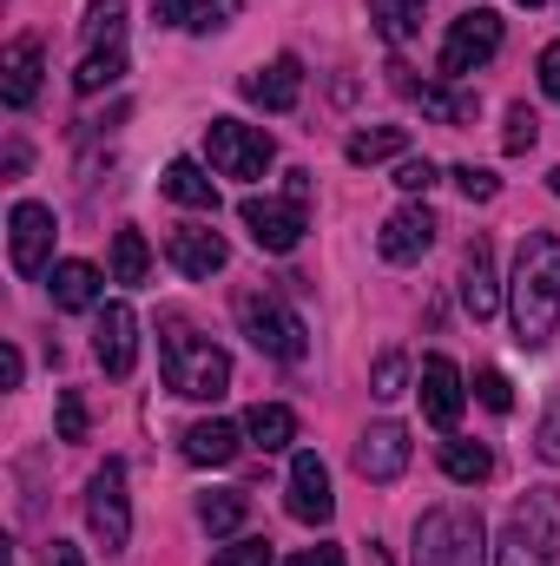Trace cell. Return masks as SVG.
<instances>
[{
    "instance_id": "603a6c76",
    "label": "cell",
    "mask_w": 560,
    "mask_h": 566,
    "mask_svg": "<svg viewBox=\"0 0 560 566\" xmlns=\"http://www.w3.org/2000/svg\"><path fill=\"white\" fill-rule=\"evenodd\" d=\"M158 185H165V198H178V205H191V211H218V185H211L205 165H191V158H172Z\"/></svg>"
},
{
    "instance_id": "e575fe53",
    "label": "cell",
    "mask_w": 560,
    "mask_h": 566,
    "mask_svg": "<svg viewBox=\"0 0 560 566\" xmlns=\"http://www.w3.org/2000/svg\"><path fill=\"white\" fill-rule=\"evenodd\" d=\"M448 178L462 185V198H481V205H488V198L501 191V178H495V171H481V165H455Z\"/></svg>"
},
{
    "instance_id": "9c48e42d",
    "label": "cell",
    "mask_w": 560,
    "mask_h": 566,
    "mask_svg": "<svg viewBox=\"0 0 560 566\" xmlns=\"http://www.w3.org/2000/svg\"><path fill=\"white\" fill-rule=\"evenodd\" d=\"M86 521H93V534H100V547H106V554H120V547L133 541V501H126V461H106V468L93 474V488H86Z\"/></svg>"
},
{
    "instance_id": "4316f807",
    "label": "cell",
    "mask_w": 560,
    "mask_h": 566,
    "mask_svg": "<svg viewBox=\"0 0 560 566\" xmlns=\"http://www.w3.org/2000/svg\"><path fill=\"white\" fill-rule=\"evenodd\" d=\"M403 93L416 99L428 119H442V126H462V119H475V99H468V93H442V86H416V80H403Z\"/></svg>"
},
{
    "instance_id": "ee69618b",
    "label": "cell",
    "mask_w": 560,
    "mask_h": 566,
    "mask_svg": "<svg viewBox=\"0 0 560 566\" xmlns=\"http://www.w3.org/2000/svg\"><path fill=\"white\" fill-rule=\"evenodd\" d=\"M20 369H27V363H20V349H7V356H0V382H7V389H20Z\"/></svg>"
},
{
    "instance_id": "60d3db41",
    "label": "cell",
    "mask_w": 560,
    "mask_h": 566,
    "mask_svg": "<svg viewBox=\"0 0 560 566\" xmlns=\"http://www.w3.org/2000/svg\"><path fill=\"white\" fill-rule=\"evenodd\" d=\"M541 93L560 106V40L554 46H541Z\"/></svg>"
},
{
    "instance_id": "7bdbcfd3",
    "label": "cell",
    "mask_w": 560,
    "mask_h": 566,
    "mask_svg": "<svg viewBox=\"0 0 560 566\" xmlns=\"http://www.w3.org/2000/svg\"><path fill=\"white\" fill-rule=\"evenodd\" d=\"M46 566H86V560H80L73 541H53V547H46Z\"/></svg>"
},
{
    "instance_id": "d6a6232c",
    "label": "cell",
    "mask_w": 560,
    "mask_h": 566,
    "mask_svg": "<svg viewBox=\"0 0 560 566\" xmlns=\"http://www.w3.org/2000/svg\"><path fill=\"white\" fill-rule=\"evenodd\" d=\"M370 382H376V396H383V402H396V396L409 389V356H403V349H383Z\"/></svg>"
},
{
    "instance_id": "ac0fdd59",
    "label": "cell",
    "mask_w": 560,
    "mask_h": 566,
    "mask_svg": "<svg viewBox=\"0 0 560 566\" xmlns=\"http://www.w3.org/2000/svg\"><path fill=\"white\" fill-rule=\"evenodd\" d=\"M435 231H442V224L428 218V205H403V211L376 231V251H383L390 264H416L422 251L435 244Z\"/></svg>"
},
{
    "instance_id": "8d00e7d4",
    "label": "cell",
    "mask_w": 560,
    "mask_h": 566,
    "mask_svg": "<svg viewBox=\"0 0 560 566\" xmlns=\"http://www.w3.org/2000/svg\"><path fill=\"white\" fill-rule=\"evenodd\" d=\"M535 454L560 468V396L548 402V416H541V428H535Z\"/></svg>"
},
{
    "instance_id": "ba28073f",
    "label": "cell",
    "mask_w": 560,
    "mask_h": 566,
    "mask_svg": "<svg viewBox=\"0 0 560 566\" xmlns=\"http://www.w3.org/2000/svg\"><path fill=\"white\" fill-rule=\"evenodd\" d=\"M495 53H501V13H495V7H468V13L448 27L435 66H442V80H468V73L488 66Z\"/></svg>"
},
{
    "instance_id": "f35d334b",
    "label": "cell",
    "mask_w": 560,
    "mask_h": 566,
    "mask_svg": "<svg viewBox=\"0 0 560 566\" xmlns=\"http://www.w3.org/2000/svg\"><path fill=\"white\" fill-rule=\"evenodd\" d=\"M435 178H442V171H435V165H428V158H403V165H396V185H403V191H409V198H422V191H428V185H435Z\"/></svg>"
},
{
    "instance_id": "52a82bcc",
    "label": "cell",
    "mask_w": 560,
    "mask_h": 566,
    "mask_svg": "<svg viewBox=\"0 0 560 566\" xmlns=\"http://www.w3.org/2000/svg\"><path fill=\"white\" fill-rule=\"evenodd\" d=\"M238 316H245V336H251L265 356H278V363H303V349H310V329H303V316H297L283 296L251 290V296L238 303Z\"/></svg>"
},
{
    "instance_id": "d4e9b609",
    "label": "cell",
    "mask_w": 560,
    "mask_h": 566,
    "mask_svg": "<svg viewBox=\"0 0 560 566\" xmlns=\"http://www.w3.org/2000/svg\"><path fill=\"white\" fill-rule=\"evenodd\" d=\"M442 474L462 481V488H481V481L495 474V454H488L481 441H448V448H442Z\"/></svg>"
},
{
    "instance_id": "2e32d148",
    "label": "cell",
    "mask_w": 560,
    "mask_h": 566,
    "mask_svg": "<svg viewBox=\"0 0 560 566\" xmlns=\"http://www.w3.org/2000/svg\"><path fill=\"white\" fill-rule=\"evenodd\" d=\"M462 303H468V316H475V323H488V316L501 310L495 244H488V238H468V251H462Z\"/></svg>"
},
{
    "instance_id": "d6986e66",
    "label": "cell",
    "mask_w": 560,
    "mask_h": 566,
    "mask_svg": "<svg viewBox=\"0 0 560 566\" xmlns=\"http://www.w3.org/2000/svg\"><path fill=\"white\" fill-rule=\"evenodd\" d=\"M0 73H7V80H0V99H7L13 113H27L33 93H40V40H13Z\"/></svg>"
},
{
    "instance_id": "1f68e13d",
    "label": "cell",
    "mask_w": 560,
    "mask_h": 566,
    "mask_svg": "<svg viewBox=\"0 0 560 566\" xmlns=\"http://www.w3.org/2000/svg\"><path fill=\"white\" fill-rule=\"evenodd\" d=\"M370 20L383 27V40H409L422 20V0H370Z\"/></svg>"
},
{
    "instance_id": "9a60e30c",
    "label": "cell",
    "mask_w": 560,
    "mask_h": 566,
    "mask_svg": "<svg viewBox=\"0 0 560 566\" xmlns=\"http://www.w3.org/2000/svg\"><path fill=\"white\" fill-rule=\"evenodd\" d=\"M356 468H363V481H396V474L409 468V428L403 422L363 428V441H356Z\"/></svg>"
},
{
    "instance_id": "4dcf8cb0",
    "label": "cell",
    "mask_w": 560,
    "mask_h": 566,
    "mask_svg": "<svg viewBox=\"0 0 560 566\" xmlns=\"http://www.w3.org/2000/svg\"><path fill=\"white\" fill-rule=\"evenodd\" d=\"M120 73H126V46H106V53H86V60H80L73 86H80V93H100V86H113Z\"/></svg>"
},
{
    "instance_id": "7c38bea8",
    "label": "cell",
    "mask_w": 560,
    "mask_h": 566,
    "mask_svg": "<svg viewBox=\"0 0 560 566\" xmlns=\"http://www.w3.org/2000/svg\"><path fill=\"white\" fill-rule=\"evenodd\" d=\"M93 356H100L106 376H133V363H139V316H133V303H106L100 310Z\"/></svg>"
},
{
    "instance_id": "7402d4cb",
    "label": "cell",
    "mask_w": 560,
    "mask_h": 566,
    "mask_svg": "<svg viewBox=\"0 0 560 566\" xmlns=\"http://www.w3.org/2000/svg\"><path fill=\"white\" fill-rule=\"evenodd\" d=\"M46 290H53L60 310H93V303H100V271H93L86 258H66V264H53Z\"/></svg>"
},
{
    "instance_id": "5bb4252c",
    "label": "cell",
    "mask_w": 560,
    "mask_h": 566,
    "mask_svg": "<svg viewBox=\"0 0 560 566\" xmlns=\"http://www.w3.org/2000/svg\"><path fill=\"white\" fill-rule=\"evenodd\" d=\"M245 99L265 106V113H290V106L303 99V60H297V53H278L271 66L245 73Z\"/></svg>"
},
{
    "instance_id": "f6af8a7d",
    "label": "cell",
    "mask_w": 560,
    "mask_h": 566,
    "mask_svg": "<svg viewBox=\"0 0 560 566\" xmlns=\"http://www.w3.org/2000/svg\"><path fill=\"white\" fill-rule=\"evenodd\" d=\"M548 185H554V198H560V165H554V171H548Z\"/></svg>"
},
{
    "instance_id": "f546056e",
    "label": "cell",
    "mask_w": 560,
    "mask_h": 566,
    "mask_svg": "<svg viewBox=\"0 0 560 566\" xmlns=\"http://www.w3.org/2000/svg\"><path fill=\"white\" fill-rule=\"evenodd\" d=\"M145 271H152L145 238L139 231H120V238H113V283H145Z\"/></svg>"
},
{
    "instance_id": "d590c367",
    "label": "cell",
    "mask_w": 560,
    "mask_h": 566,
    "mask_svg": "<svg viewBox=\"0 0 560 566\" xmlns=\"http://www.w3.org/2000/svg\"><path fill=\"white\" fill-rule=\"evenodd\" d=\"M475 396H481L495 416H508V409H515V389H508V376H501V369H481V376H475Z\"/></svg>"
},
{
    "instance_id": "e0dca14e",
    "label": "cell",
    "mask_w": 560,
    "mask_h": 566,
    "mask_svg": "<svg viewBox=\"0 0 560 566\" xmlns=\"http://www.w3.org/2000/svg\"><path fill=\"white\" fill-rule=\"evenodd\" d=\"M165 258H172V271H185V277H218V271L231 264V244H225L218 231H205V224H185V231H172Z\"/></svg>"
},
{
    "instance_id": "3957f363",
    "label": "cell",
    "mask_w": 560,
    "mask_h": 566,
    "mask_svg": "<svg viewBox=\"0 0 560 566\" xmlns=\"http://www.w3.org/2000/svg\"><path fill=\"white\" fill-rule=\"evenodd\" d=\"M495 566H560V488H528L495 541Z\"/></svg>"
},
{
    "instance_id": "cb8c5ba5",
    "label": "cell",
    "mask_w": 560,
    "mask_h": 566,
    "mask_svg": "<svg viewBox=\"0 0 560 566\" xmlns=\"http://www.w3.org/2000/svg\"><path fill=\"white\" fill-rule=\"evenodd\" d=\"M245 434H251L265 454H278V448H290V441H297V416H290L283 402H258V409L245 416Z\"/></svg>"
},
{
    "instance_id": "5b68a950",
    "label": "cell",
    "mask_w": 560,
    "mask_h": 566,
    "mask_svg": "<svg viewBox=\"0 0 560 566\" xmlns=\"http://www.w3.org/2000/svg\"><path fill=\"white\" fill-rule=\"evenodd\" d=\"M238 218L258 238V251H297V238L310 231V171H283V198H245Z\"/></svg>"
},
{
    "instance_id": "8992f818",
    "label": "cell",
    "mask_w": 560,
    "mask_h": 566,
    "mask_svg": "<svg viewBox=\"0 0 560 566\" xmlns=\"http://www.w3.org/2000/svg\"><path fill=\"white\" fill-rule=\"evenodd\" d=\"M205 151H211V171L218 178H265L278 145L265 126H245V119H211L205 126Z\"/></svg>"
},
{
    "instance_id": "44dd1931",
    "label": "cell",
    "mask_w": 560,
    "mask_h": 566,
    "mask_svg": "<svg viewBox=\"0 0 560 566\" xmlns=\"http://www.w3.org/2000/svg\"><path fill=\"white\" fill-rule=\"evenodd\" d=\"M185 461H198V468H225V461H238V428L231 422H191L185 428Z\"/></svg>"
},
{
    "instance_id": "8fae6325",
    "label": "cell",
    "mask_w": 560,
    "mask_h": 566,
    "mask_svg": "<svg viewBox=\"0 0 560 566\" xmlns=\"http://www.w3.org/2000/svg\"><path fill=\"white\" fill-rule=\"evenodd\" d=\"M283 507H290V521H303V527H323L330 514H336V494H330V468H323V454H297L290 461V494H283Z\"/></svg>"
},
{
    "instance_id": "83f0119b",
    "label": "cell",
    "mask_w": 560,
    "mask_h": 566,
    "mask_svg": "<svg viewBox=\"0 0 560 566\" xmlns=\"http://www.w3.org/2000/svg\"><path fill=\"white\" fill-rule=\"evenodd\" d=\"M245 514H251V501H245L238 488H225V494H205V501H198V521H205V534H218V541H225V534H238V527H245Z\"/></svg>"
},
{
    "instance_id": "4fadbf2b",
    "label": "cell",
    "mask_w": 560,
    "mask_h": 566,
    "mask_svg": "<svg viewBox=\"0 0 560 566\" xmlns=\"http://www.w3.org/2000/svg\"><path fill=\"white\" fill-rule=\"evenodd\" d=\"M416 396H422V416L442 428V434L462 422V369H455L448 356H422Z\"/></svg>"
},
{
    "instance_id": "ab89813d",
    "label": "cell",
    "mask_w": 560,
    "mask_h": 566,
    "mask_svg": "<svg viewBox=\"0 0 560 566\" xmlns=\"http://www.w3.org/2000/svg\"><path fill=\"white\" fill-rule=\"evenodd\" d=\"M211 566H271V541H238V547H225Z\"/></svg>"
},
{
    "instance_id": "30bf717a",
    "label": "cell",
    "mask_w": 560,
    "mask_h": 566,
    "mask_svg": "<svg viewBox=\"0 0 560 566\" xmlns=\"http://www.w3.org/2000/svg\"><path fill=\"white\" fill-rule=\"evenodd\" d=\"M53 211L46 205H33V198H20L13 205V218H7V258H13V271L20 277H40L46 271V258H53Z\"/></svg>"
},
{
    "instance_id": "b9f144b4",
    "label": "cell",
    "mask_w": 560,
    "mask_h": 566,
    "mask_svg": "<svg viewBox=\"0 0 560 566\" xmlns=\"http://www.w3.org/2000/svg\"><path fill=\"white\" fill-rule=\"evenodd\" d=\"M283 566H343V547H303V554H290Z\"/></svg>"
},
{
    "instance_id": "484cf974",
    "label": "cell",
    "mask_w": 560,
    "mask_h": 566,
    "mask_svg": "<svg viewBox=\"0 0 560 566\" xmlns=\"http://www.w3.org/2000/svg\"><path fill=\"white\" fill-rule=\"evenodd\" d=\"M86 53H106V46H126V0H93L86 7Z\"/></svg>"
},
{
    "instance_id": "ffe728a7",
    "label": "cell",
    "mask_w": 560,
    "mask_h": 566,
    "mask_svg": "<svg viewBox=\"0 0 560 566\" xmlns=\"http://www.w3.org/2000/svg\"><path fill=\"white\" fill-rule=\"evenodd\" d=\"M245 0H158V20L165 27H185V33H218L238 20Z\"/></svg>"
},
{
    "instance_id": "7a4b0ae2",
    "label": "cell",
    "mask_w": 560,
    "mask_h": 566,
    "mask_svg": "<svg viewBox=\"0 0 560 566\" xmlns=\"http://www.w3.org/2000/svg\"><path fill=\"white\" fill-rule=\"evenodd\" d=\"M158 369H165V389L191 396V402H218L231 389V356L218 343H205L185 316L158 323Z\"/></svg>"
},
{
    "instance_id": "836d02e7",
    "label": "cell",
    "mask_w": 560,
    "mask_h": 566,
    "mask_svg": "<svg viewBox=\"0 0 560 566\" xmlns=\"http://www.w3.org/2000/svg\"><path fill=\"white\" fill-rule=\"evenodd\" d=\"M535 139H541V119H535L528 106H508V133H501V145H508V151H528Z\"/></svg>"
},
{
    "instance_id": "74e56055",
    "label": "cell",
    "mask_w": 560,
    "mask_h": 566,
    "mask_svg": "<svg viewBox=\"0 0 560 566\" xmlns=\"http://www.w3.org/2000/svg\"><path fill=\"white\" fill-rule=\"evenodd\" d=\"M60 441H86V402H80V389L60 396Z\"/></svg>"
},
{
    "instance_id": "6da1fadb",
    "label": "cell",
    "mask_w": 560,
    "mask_h": 566,
    "mask_svg": "<svg viewBox=\"0 0 560 566\" xmlns=\"http://www.w3.org/2000/svg\"><path fill=\"white\" fill-rule=\"evenodd\" d=\"M508 303H515V343L521 349H548L560 329V238L554 231H528L521 238Z\"/></svg>"
},
{
    "instance_id": "277c9868",
    "label": "cell",
    "mask_w": 560,
    "mask_h": 566,
    "mask_svg": "<svg viewBox=\"0 0 560 566\" xmlns=\"http://www.w3.org/2000/svg\"><path fill=\"white\" fill-rule=\"evenodd\" d=\"M416 566H488V527L475 507H428L416 521Z\"/></svg>"
},
{
    "instance_id": "f1b7e54d",
    "label": "cell",
    "mask_w": 560,
    "mask_h": 566,
    "mask_svg": "<svg viewBox=\"0 0 560 566\" xmlns=\"http://www.w3.org/2000/svg\"><path fill=\"white\" fill-rule=\"evenodd\" d=\"M403 145H409L403 126H376V133H356L343 151H350V165H376V158H403Z\"/></svg>"
},
{
    "instance_id": "bcb514c9",
    "label": "cell",
    "mask_w": 560,
    "mask_h": 566,
    "mask_svg": "<svg viewBox=\"0 0 560 566\" xmlns=\"http://www.w3.org/2000/svg\"><path fill=\"white\" fill-rule=\"evenodd\" d=\"M521 7H541V0H521Z\"/></svg>"
}]
</instances>
